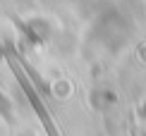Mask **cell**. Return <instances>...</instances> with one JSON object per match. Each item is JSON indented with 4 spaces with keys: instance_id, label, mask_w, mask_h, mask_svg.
Listing matches in <instances>:
<instances>
[{
    "instance_id": "1",
    "label": "cell",
    "mask_w": 146,
    "mask_h": 136,
    "mask_svg": "<svg viewBox=\"0 0 146 136\" xmlns=\"http://www.w3.org/2000/svg\"><path fill=\"white\" fill-rule=\"evenodd\" d=\"M0 115H3L7 122H12V110L7 108V100H5V96H3V93H0Z\"/></svg>"
}]
</instances>
